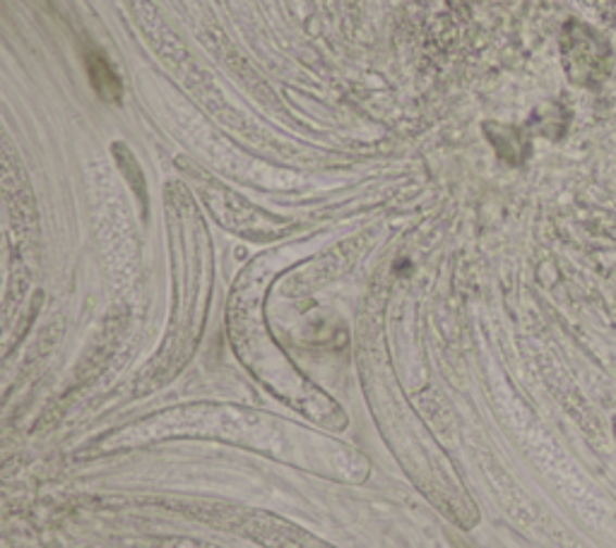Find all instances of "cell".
Wrapping results in <instances>:
<instances>
[{
  "mask_svg": "<svg viewBox=\"0 0 616 548\" xmlns=\"http://www.w3.org/2000/svg\"><path fill=\"white\" fill-rule=\"evenodd\" d=\"M237 527L249 536V539L265 548H338L318 539V536L309 534L306 530L297 527V524L267 512L243 514Z\"/></svg>",
  "mask_w": 616,
  "mask_h": 548,
  "instance_id": "2",
  "label": "cell"
},
{
  "mask_svg": "<svg viewBox=\"0 0 616 548\" xmlns=\"http://www.w3.org/2000/svg\"><path fill=\"white\" fill-rule=\"evenodd\" d=\"M562 53L570 82L580 87L595 89L609 73V43L580 22L566 25Z\"/></svg>",
  "mask_w": 616,
  "mask_h": 548,
  "instance_id": "1",
  "label": "cell"
},
{
  "mask_svg": "<svg viewBox=\"0 0 616 548\" xmlns=\"http://www.w3.org/2000/svg\"><path fill=\"white\" fill-rule=\"evenodd\" d=\"M87 75H89V82H92L95 92L106 99V102H118L121 94H123V82L118 73L114 71V65L106 61L104 53L92 51L87 53Z\"/></svg>",
  "mask_w": 616,
  "mask_h": 548,
  "instance_id": "3",
  "label": "cell"
},
{
  "mask_svg": "<svg viewBox=\"0 0 616 548\" xmlns=\"http://www.w3.org/2000/svg\"><path fill=\"white\" fill-rule=\"evenodd\" d=\"M499 132H489V140L496 144L499 154L506 156L511 150L513 152H528V142H525L523 132L518 128H508V126H494Z\"/></svg>",
  "mask_w": 616,
  "mask_h": 548,
  "instance_id": "4",
  "label": "cell"
},
{
  "mask_svg": "<svg viewBox=\"0 0 616 548\" xmlns=\"http://www.w3.org/2000/svg\"><path fill=\"white\" fill-rule=\"evenodd\" d=\"M156 548H219V546H210V544L190 541V539H169V541H162Z\"/></svg>",
  "mask_w": 616,
  "mask_h": 548,
  "instance_id": "5",
  "label": "cell"
}]
</instances>
